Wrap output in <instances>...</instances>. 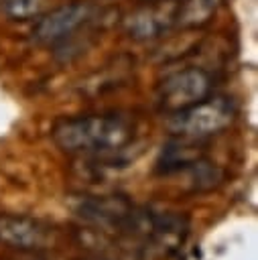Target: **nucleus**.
<instances>
[{
  "instance_id": "5",
  "label": "nucleus",
  "mask_w": 258,
  "mask_h": 260,
  "mask_svg": "<svg viewBox=\"0 0 258 260\" xmlns=\"http://www.w3.org/2000/svg\"><path fill=\"white\" fill-rule=\"evenodd\" d=\"M175 10L177 2L171 0H156L146 4L126 18V32L138 41L163 37L171 26H175Z\"/></svg>"
},
{
  "instance_id": "7",
  "label": "nucleus",
  "mask_w": 258,
  "mask_h": 260,
  "mask_svg": "<svg viewBox=\"0 0 258 260\" xmlns=\"http://www.w3.org/2000/svg\"><path fill=\"white\" fill-rule=\"evenodd\" d=\"M223 0H179L175 10V26L185 30L201 28L215 16Z\"/></svg>"
},
{
  "instance_id": "8",
  "label": "nucleus",
  "mask_w": 258,
  "mask_h": 260,
  "mask_svg": "<svg viewBox=\"0 0 258 260\" xmlns=\"http://www.w3.org/2000/svg\"><path fill=\"white\" fill-rule=\"evenodd\" d=\"M47 6V0H0V12L10 20L39 18Z\"/></svg>"
},
{
  "instance_id": "6",
  "label": "nucleus",
  "mask_w": 258,
  "mask_h": 260,
  "mask_svg": "<svg viewBox=\"0 0 258 260\" xmlns=\"http://www.w3.org/2000/svg\"><path fill=\"white\" fill-rule=\"evenodd\" d=\"M51 232L41 221L20 215L0 217V242L18 250H41L49 244Z\"/></svg>"
},
{
  "instance_id": "4",
  "label": "nucleus",
  "mask_w": 258,
  "mask_h": 260,
  "mask_svg": "<svg viewBox=\"0 0 258 260\" xmlns=\"http://www.w3.org/2000/svg\"><path fill=\"white\" fill-rule=\"evenodd\" d=\"M213 79L201 67H185L179 71L169 73L156 91L158 108L167 114L179 112L211 93Z\"/></svg>"
},
{
  "instance_id": "1",
  "label": "nucleus",
  "mask_w": 258,
  "mask_h": 260,
  "mask_svg": "<svg viewBox=\"0 0 258 260\" xmlns=\"http://www.w3.org/2000/svg\"><path fill=\"white\" fill-rule=\"evenodd\" d=\"M51 136L69 154L100 156L126 148L134 140V124L120 114H87L61 120Z\"/></svg>"
},
{
  "instance_id": "2",
  "label": "nucleus",
  "mask_w": 258,
  "mask_h": 260,
  "mask_svg": "<svg viewBox=\"0 0 258 260\" xmlns=\"http://www.w3.org/2000/svg\"><path fill=\"white\" fill-rule=\"evenodd\" d=\"M169 130L181 138H205L225 130L236 118V106L225 95H207L169 114Z\"/></svg>"
},
{
  "instance_id": "3",
  "label": "nucleus",
  "mask_w": 258,
  "mask_h": 260,
  "mask_svg": "<svg viewBox=\"0 0 258 260\" xmlns=\"http://www.w3.org/2000/svg\"><path fill=\"white\" fill-rule=\"evenodd\" d=\"M98 16V8L91 2H71L53 8L37 18L33 28L35 41L45 47H63L75 39L77 32L85 30Z\"/></svg>"
}]
</instances>
